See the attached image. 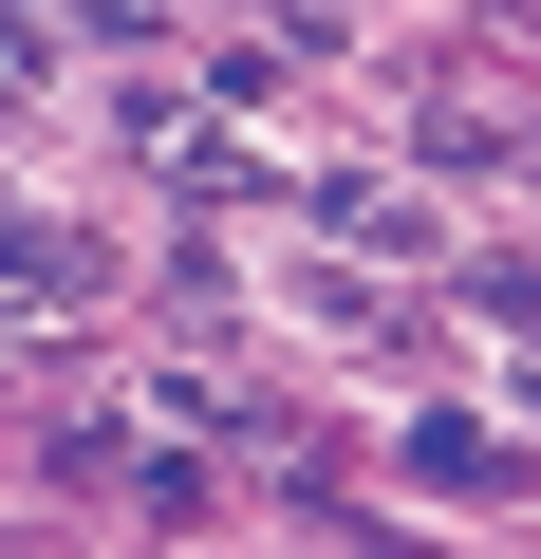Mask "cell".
<instances>
[{"instance_id":"obj_1","label":"cell","mask_w":541,"mask_h":559,"mask_svg":"<svg viewBox=\"0 0 541 559\" xmlns=\"http://www.w3.org/2000/svg\"><path fill=\"white\" fill-rule=\"evenodd\" d=\"M94 280H113L94 224H0V299H94Z\"/></svg>"},{"instance_id":"obj_2","label":"cell","mask_w":541,"mask_h":559,"mask_svg":"<svg viewBox=\"0 0 541 559\" xmlns=\"http://www.w3.org/2000/svg\"><path fill=\"white\" fill-rule=\"evenodd\" d=\"M299 205H318V224H337V242H374V261H411V242H430V224H411V205H392V187H355V168H318V187H299Z\"/></svg>"},{"instance_id":"obj_3","label":"cell","mask_w":541,"mask_h":559,"mask_svg":"<svg viewBox=\"0 0 541 559\" xmlns=\"http://www.w3.org/2000/svg\"><path fill=\"white\" fill-rule=\"evenodd\" d=\"M411 466H430V485H504V448H485L467 411H430V429H411Z\"/></svg>"},{"instance_id":"obj_4","label":"cell","mask_w":541,"mask_h":559,"mask_svg":"<svg viewBox=\"0 0 541 559\" xmlns=\"http://www.w3.org/2000/svg\"><path fill=\"white\" fill-rule=\"evenodd\" d=\"M467 299H485L504 336H541V261H522V242H504V261H467Z\"/></svg>"}]
</instances>
